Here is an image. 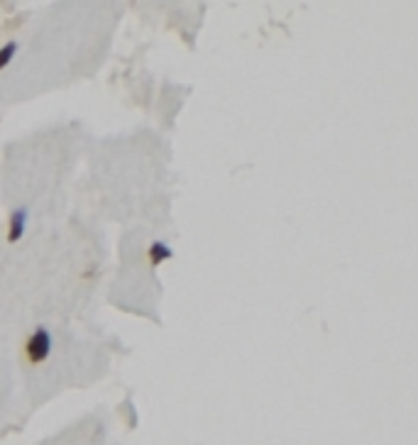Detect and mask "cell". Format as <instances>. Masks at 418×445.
Listing matches in <instances>:
<instances>
[{
	"mask_svg": "<svg viewBox=\"0 0 418 445\" xmlns=\"http://www.w3.org/2000/svg\"><path fill=\"white\" fill-rule=\"evenodd\" d=\"M51 353V335L47 328H37L32 335L27 338V358L32 360V362H42V360H47Z\"/></svg>",
	"mask_w": 418,
	"mask_h": 445,
	"instance_id": "6da1fadb",
	"label": "cell"
},
{
	"mask_svg": "<svg viewBox=\"0 0 418 445\" xmlns=\"http://www.w3.org/2000/svg\"><path fill=\"white\" fill-rule=\"evenodd\" d=\"M27 208H15L13 216H10V230H8V238L13 240V243H18L20 238H23L25 228H27Z\"/></svg>",
	"mask_w": 418,
	"mask_h": 445,
	"instance_id": "7a4b0ae2",
	"label": "cell"
},
{
	"mask_svg": "<svg viewBox=\"0 0 418 445\" xmlns=\"http://www.w3.org/2000/svg\"><path fill=\"white\" fill-rule=\"evenodd\" d=\"M171 248L166 243H152L149 245V262H152V267L161 264L164 260H171Z\"/></svg>",
	"mask_w": 418,
	"mask_h": 445,
	"instance_id": "3957f363",
	"label": "cell"
},
{
	"mask_svg": "<svg viewBox=\"0 0 418 445\" xmlns=\"http://www.w3.org/2000/svg\"><path fill=\"white\" fill-rule=\"evenodd\" d=\"M15 51H18V44H15V42H10V44L0 47V69H5V66L13 61Z\"/></svg>",
	"mask_w": 418,
	"mask_h": 445,
	"instance_id": "277c9868",
	"label": "cell"
}]
</instances>
